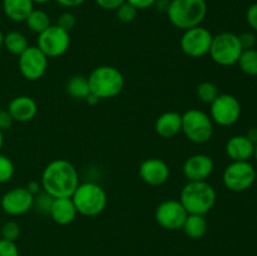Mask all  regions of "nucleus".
I'll use <instances>...</instances> for the list:
<instances>
[{"instance_id": "nucleus-1", "label": "nucleus", "mask_w": 257, "mask_h": 256, "mask_svg": "<svg viewBox=\"0 0 257 256\" xmlns=\"http://www.w3.org/2000/svg\"><path fill=\"white\" fill-rule=\"evenodd\" d=\"M79 186L78 171L69 161H52L42 173V187L53 198L72 197Z\"/></svg>"}, {"instance_id": "nucleus-2", "label": "nucleus", "mask_w": 257, "mask_h": 256, "mask_svg": "<svg viewBox=\"0 0 257 256\" xmlns=\"http://www.w3.org/2000/svg\"><path fill=\"white\" fill-rule=\"evenodd\" d=\"M180 202L191 215L210 212L216 203V191L207 181H188L181 191Z\"/></svg>"}, {"instance_id": "nucleus-3", "label": "nucleus", "mask_w": 257, "mask_h": 256, "mask_svg": "<svg viewBox=\"0 0 257 256\" xmlns=\"http://www.w3.org/2000/svg\"><path fill=\"white\" fill-rule=\"evenodd\" d=\"M167 15L176 28L182 30L201 25L207 15L206 0H171Z\"/></svg>"}, {"instance_id": "nucleus-4", "label": "nucleus", "mask_w": 257, "mask_h": 256, "mask_svg": "<svg viewBox=\"0 0 257 256\" xmlns=\"http://www.w3.org/2000/svg\"><path fill=\"white\" fill-rule=\"evenodd\" d=\"M90 93L99 99H109L119 94L124 87L123 74L112 65H100L88 77Z\"/></svg>"}, {"instance_id": "nucleus-5", "label": "nucleus", "mask_w": 257, "mask_h": 256, "mask_svg": "<svg viewBox=\"0 0 257 256\" xmlns=\"http://www.w3.org/2000/svg\"><path fill=\"white\" fill-rule=\"evenodd\" d=\"M77 212L83 216L93 217L104 211L108 198L104 188L94 182L82 183L72 196Z\"/></svg>"}, {"instance_id": "nucleus-6", "label": "nucleus", "mask_w": 257, "mask_h": 256, "mask_svg": "<svg viewBox=\"0 0 257 256\" xmlns=\"http://www.w3.org/2000/svg\"><path fill=\"white\" fill-rule=\"evenodd\" d=\"M242 50L238 35L225 32L213 37L208 54L217 64L230 67L238 62Z\"/></svg>"}, {"instance_id": "nucleus-7", "label": "nucleus", "mask_w": 257, "mask_h": 256, "mask_svg": "<svg viewBox=\"0 0 257 256\" xmlns=\"http://www.w3.org/2000/svg\"><path fill=\"white\" fill-rule=\"evenodd\" d=\"M182 131L193 143L208 142L213 135V122L207 113L198 109H190L182 114Z\"/></svg>"}, {"instance_id": "nucleus-8", "label": "nucleus", "mask_w": 257, "mask_h": 256, "mask_svg": "<svg viewBox=\"0 0 257 256\" xmlns=\"http://www.w3.org/2000/svg\"><path fill=\"white\" fill-rule=\"evenodd\" d=\"M256 171L248 161H232L223 171L222 181L232 192H242L253 185Z\"/></svg>"}, {"instance_id": "nucleus-9", "label": "nucleus", "mask_w": 257, "mask_h": 256, "mask_svg": "<svg viewBox=\"0 0 257 256\" xmlns=\"http://www.w3.org/2000/svg\"><path fill=\"white\" fill-rule=\"evenodd\" d=\"M213 35L206 28L198 27L185 30L181 38V49L191 58H201L208 54Z\"/></svg>"}, {"instance_id": "nucleus-10", "label": "nucleus", "mask_w": 257, "mask_h": 256, "mask_svg": "<svg viewBox=\"0 0 257 256\" xmlns=\"http://www.w3.org/2000/svg\"><path fill=\"white\" fill-rule=\"evenodd\" d=\"M70 45L69 33L62 28L50 25L49 28L40 33L38 37V48L47 55L48 58H58L64 54Z\"/></svg>"}, {"instance_id": "nucleus-11", "label": "nucleus", "mask_w": 257, "mask_h": 256, "mask_svg": "<svg viewBox=\"0 0 257 256\" xmlns=\"http://www.w3.org/2000/svg\"><path fill=\"white\" fill-rule=\"evenodd\" d=\"M240 115L241 104L232 94H218L211 103V119L222 127L235 124Z\"/></svg>"}, {"instance_id": "nucleus-12", "label": "nucleus", "mask_w": 257, "mask_h": 256, "mask_svg": "<svg viewBox=\"0 0 257 256\" xmlns=\"http://www.w3.org/2000/svg\"><path fill=\"white\" fill-rule=\"evenodd\" d=\"M48 57L38 47H28L19 55V69L28 80H38L45 74Z\"/></svg>"}, {"instance_id": "nucleus-13", "label": "nucleus", "mask_w": 257, "mask_h": 256, "mask_svg": "<svg viewBox=\"0 0 257 256\" xmlns=\"http://www.w3.org/2000/svg\"><path fill=\"white\" fill-rule=\"evenodd\" d=\"M188 213L180 201L166 200L157 206L155 217L162 227L167 230H180L182 228Z\"/></svg>"}, {"instance_id": "nucleus-14", "label": "nucleus", "mask_w": 257, "mask_h": 256, "mask_svg": "<svg viewBox=\"0 0 257 256\" xmlns=\"http://www.w3.org/2000/svg\"><path fill=\"white\" fill-rule=\"evenodd\" d=\"M34 195L27 187H15L3 195L0 205L3 211L10 216H20L32 210L34 206Z\"/></svg>"}, {"instance_id": "nucleus-15", "label": "nucleus", "mask_w": 257, "mask_h": 256, "mask_svg": "<svg viewBox=\"0 0 257 256\" xmlns=\"http://www.w3.org/2000/svg\"><path fill=\"white\" fill-rule=\"evenodd\" d=\"M215 168V162L207 155L191 156L183 163V175L188 181H206Z\"/></svg>"}, {"instance_id": "nucleus-16", "label": "nucleus", "mask_w": 257, "mask_h": 256, "mask_svg": "<svg viewBox=\"0 0 257 256\" xmlns=\"http://www.w3.org/2000/svg\"><path fill=\"white\" fill-rule=\"evenodd\" d=\"M141 178L145 181L147 185L151 186H161L167 182L170 177V167L165 161L160 158H148L143 161L140 166Z\"/></svg>"}, {"instance_id": "nucleus-17", "label": "nucleus", "mask_w": 257, "mask_h": 256, "mask_svg": "<svg viewBox=\"0 0 257 256\" xmlns=\"http://www.w3.org/2000/svg\"><path fill=\"white\" fill-rule=\"evenodd\" d=\"M8 112L12 115L13 120L29 122L37 115L38 104L33 98L28 95H19L10 100L8 105Z\"/></svg>"}, {"instance_id": "nucleus-18", "label": "nucleus", "mask_w": 257, "mask_h": 256, "mask_svg": "<svg viewBox=\"0 0 257 256\" xmlns=\"http://www.w3.org/2000/svg\"><path fill=\"white\" fill-rule=\"evenodd\" d=\"M77 208L72 197L53 198L49 208V215L53 221L59 225H69L77 217Z\"/></svg>"}, {"instance_id": "nucleus-19", "label": "nucleus", "mask_w": 257, "mask_h": 256, "mask_svg": "<svg viewBox=\"0 0 257 256\" xmlns=\"http://www.w3.org/2000/svg\"><path fill=\"white\" fill-rule=\"evenodd\" d=\"M226 153L232 161H248L255 153V145L246 136H233L226 143Z\"/></svg>"}, {"instance_id": "nucleus-20", "label": "nucleus", "mask_w": 257, "mask_h": 256, "mask_svg": "<svg viewBox=\"0 0 257 256\" xmlns=\"http://www.w3.org/2000/svg\"><path fill=\"white\" fill-rule=\"evenodd\" d=\"M155 130L163 138H172L182 130V114L177 112H166L157 118Z\"/></svg>"}, {"instance_id": "nucleus-21", "label": "nucleus", "mask_w": 257, "mask_h": 256, "mask_svg": "<svg viewBox=\"0 0 257 256\" xmlns=\"http://www.w3.org/2000/svg\"><path fill=\"white\" fill-rule=\"evenodd\" d=\"M33 9V0H3V10L13 22H25Z\"/></svg>"}, {"instance_id": "nucleus-22", "label": "nucleus", "mask_w": 257, "mask_h": 256, "mask_svg": "<svg viewBox=\"0 0 257 256\" xmlns=\"http://www.w3.org/2000/svg\"><path fill=\"white\" fill-rule=\"evenodd\" d=\"M182 230L191 238H201L207 232V221L202 215H191L188 213Z\"/></svg>"}, {"instance_id": "nucleus-23", "label": "nucleus", "mask_w": 257, "mask_h": 256, "mask_svg": "<svg viewBox=\"0 0 257 256\" xmlns=\"http://www.w3.org/2000/svg\"><path fill=\"white\" fill-rule=\"evenodd\" d=\"M67 92L74 99H85L90 93L88 78L83 75H74L67 83Z\"/></svg>"}, {"instance_id": "nucleus-24", "label": "nucleus", "mask_w": 257, "mask_h": 256, "mask_svg": "<svg viewBox=\"0 0 257 256\" xmlns=\"http://www.w3.org/2000/svg\"><path fill=\"white\" fill-rule=\"evenodd\" d=\"M3 45L9 53L14 55H20L29 45H28L27 37L20 32H10L4 35Z\"/></svg>"}, {"instance_id": "nucleus-25", "label": "nucleus", "mask_w": 257, "mask_h": 256, "mask_svg": "<svg viewBox=\"0 0 257 256\" xmlns=\"http://www.w3.org/2000/svg\"><path fill=\"white\" fill-rule=\"evenodd\" d=\"M25 23H27L28 28L32 32L38 33V34L43 33L47 28H49L52 25L50 24L49 15L44 10L40 9H33V12L25 19Z\"/></svg>"}, {"instance_id": "nucleus-26", "label": "nucleus", "mask_w": 257, "mask_h": 256, "mask_svg": "<svg viewBox=\"0 0 257 256\" xmlns=\"http://www.w3.org/2000/svg\"><path fill=\"white\" fill-rule=\"evenodd\" d=\"M238 67L248 75H257V50L245 49L238 58Z\"/></svg>"}, {"instance_id": "nucleus-27", "label": "nucleus", "mask_w": 257, "mask_h": 256, "mask_svg": "<svg viewBox=\"0 0 257 256\" xmlns=\"http://www.w3.org/2000/svg\"><path fill=\"white\" fill-rule=\"evenodd\" d=\"M197 97L203 103H212L216 98L218 97V88L215 83L212 82H202L197 87Z\"/></svg>"}, {"instance_id": "nucleus-28", "label": "nucleus", "mask_w": 257, "mask_h": 256, "mask_svg": "<svg viewBox=\"0 0 257 256\" xmlns=\"http://www.w3.org/2000/svg\"><path fill=\"white\" fill-rule=\"evenodd\" d=\"M14 163L9 157L0 155V183H5L14 176Z\"/></svg>"}, {"instance_id": "nucleus-29", "label": "nucleus", "mask_w": 257, "mask_h": 256, "mask_svg": "<svg viewBox=\"0 0 257 256\" xmlns=\"http://www.w3.org/2000/svg\"><path fill=\"white\" fill-rule=\"evenodd\" d=\"M115 13H117V18L119 22L132 23L133 20L137 18L138 10L136 9L133 5H131L130 3L124 2L117 10H115Z\"/></svg>"}, {"instance_id": "nucleus-30", "label": "nucleus", "mask_w": 257, "mask_h": 256, "mask_svg": "<svg viewBox=\"0 0 257 256\" xmlns=\"http://www.w3.org/2000/svg\"><path fill=\"white\" fill-rule=\"evenodd\" d=\"M0 235H2V238H4V240L15 242V240H17L20 235L19 223L15 222V221H8V222H5L4 225L2 226Z\"/></svg>"}, {"instance_id": "nucleus-31", "label": "nucleus", "mask_w": 257, "mask_h": 256, "mask_svg": "<svg viewBox=\"0 0 257 256\" xmlns=\"http://www.w3.org/2000/svg\"><path fill=\"white\" fill-rule=\"evenodd\" d=\"M57 25L63 30L69 33L75 27V17L72 13H63L57 20Z\"/></svg>"}, {"instance_id": "nucleus-32", "label": "nucleus", "mask_w": 257, "mask_h": 256, "mask_svg": "<svg viewBox=\"0 0 257 256\" xmlns=\"http://www.w3.org/2000/svg\"><path fill=\"white\" fill-rule=\"evenodd\" d=\"M0 256H19V250L15 242L0 238Z\"/></svg>"}, {"instance_id": "nucleus-33", "label": "nucleus", "mask_w": 257, "mask_h": 256, "mask_svg": "<svg viewBox=\"0 0 257 256\" xmlns=\"http://www.w3.org/2000/svg\"><path fill=\"white\" fill-rule=\"evenodd\" d=\"M53 202V197H50L49 195L44 193V195H40L39 197H34V203H37L38 208H39L42 212L49 213L50 205Z\"/></svg>"}, {"instance_id": "nucleus-34", "label": "nucleus", "mask_w": 257, "mask_h": 256, "mask_svg": "<svg viewBox=\"0 0 257 256\" xmlns=\"http://www.w3.org/2000/svg\"><path fill=\"white\" fill-rule=\"evenodd\" d=\"M238 40L241 43V47L242 49H253L256 44V37L252 34V33H242L241 35H238Z\"/></svg>"}, {"instance_id": "nucleus-35", "label": "nucleus", "mask_w": 257, "mask_h": 256, "mask_svg": "<svg viewBox=\"0 0 257 256\" xmlns=\"http://www.w3.org/2000/svg\"><path fill=\"white\" fill-rule=\"evenodd\" d=\"M98 7L104 10H117L125 0H94Z\"/></svg>"}, {"instance_id": "nucleus-36", "label": "nucleus", "mask_w": 257, "mask_h": 256, "mask_svg": "<svg viewBox=\"0 0 257 256\" xmlns=\"http://www.w3.org/2000/svg\"><path fill=\"white\" fill-rule=\"evenodd\" d=\"M246 19H247L248 25L257 32V3L251 5L246 13Z\"/></svg>"}, {"instance_id": "nucleus-37", "label": "nucleus", "mask_w": 257, "mask_h": 256, "mask_svg": "<svg viewBox=\"0 0 257 256\" xmlns=\"http://www.w3.org/2000/svg\"><path fill=\"white\" fill-rule=\"evenodd\" d=\"M13 118L12 115L9 114L8 110H0V131H7L12 127L13 124Z\"/></svg>"}, {"instance_id": "nucleus-38", "label": "nucleus", "mask_w": 257, "mask_h": 256, "mask_svg": "<svg viewBox=\"0 0 257 256\" xmlns=\"http://www.w3.org/2000/svg\"><path fill=\"white\" fill-rule=\"evenodd\" d=\"M125 2L130 3L131 5H133L137 10H143L153 7L157 0H125Z\"/></svg>"}, {"instance_id": "nucleus-39", "label": "nucleus", "mask_w": 257, "mask_h": 256, "mask_svg": "<svg viewBox=\"0 0 257 256\" xmlns=\"http://www.w3.org/2000/svg\"><path fill=\"white\" fill-rule=\"evenodd\" d=\"M58 4H60L62 7L65 8H75V7H79L80 4L85 2V0H55Z\"/></svg>"}, {"instance_id": "nucleus-40", "label": "nucleus", "mask_w": 257, "mask_h": 256, "mask_svg": "<svg viewBox=\"0 0 257 256\" xmlns=\"http://www.w3.org/2000/svg\"><path fill=\"white\" fill-rule=\"evenodd\" d=\"M170 3H171V0H157L155 5L157 7V9L160 10V12L167 13L168 7H170Z\"/></svg>"}, {"instance_id": "nucleus-41", "label": "nucleus", "mask_w": 257, "mask_h": 256, "mask_svg": "<svg viewBox=\"0 0 257 256\" xmlns=\"http://www.w3.org/2000/svg\"><path fill=\"white\" fill-rule=\"evenodd\" d=\"M27 188L32 195L35 196L38 192H39V183H38L37 181H30V182L28 183Z\"/></svg>"}, {"instance_id": "nucleus-42", "label": "nucleus", "mask_w": 257, "mask_h": 256, "mask_svg": "<svg viewBox=\"0 0 257 256\" xmlns=\"http://www.w3.org/2000/svg\"><path fill=\"white\" fill-rule=\"evenodd\" d=\"M246 137H247L248 140H250L251 142L256 146L257 145V127L250 128L247 132V135H246Z\"/></svg>"}, {"instance_id": "nucleus-43", "label": "nucleus", "mask_w": 257, "mask_h": 256, "mask_svg": "<svg viewBox=\"0 0 257 256\" xmlns=\"http://www.w3.org/2000/svg\"><path fill=\"white\" fill-rule=\"evenodd\" d=\"M85 102L88 103V104H90V105H94V104H97L98 102H99V98L97 97V95H94L93 94V93H89V94H88V97L85 98Z\"/></svg>"}, {"instance_id": "nucleus-44", "label": "nucleus", "mask_w": 257, "mask_h": 256, "mask_svg": "<svg viewBox=\"0 0 257 256\" xmlns=\"http://www.w3.org/2000/svg\"><path fill=\"white\" fill-rule=\"evenodd\" d=\"M3 143H4V137H3V132L0 131V150H2L3 147Z\"/></svg>"}, {"instance_id": "nucleus-45", "label": "nucleus", "mask_w": 257, "mask_h": 256, "mask_svg": "<svg viewBox=\"0 0 257 256\" xmlns=\"http://www.w3.org/2000/svg\"><path fill=\"white\" fill-rule=\"evenodd\" d=\"M34 3H38V4H45V3L50 2V0H33Z\"/></svg>"}, {"instance_id": "nucleus-46", "label": "nucleus", "mask_w": 257, "mask_h": 256, "mask_svg": "<svg viewBox=\"0 0 257 256\" xmlns=\"http://www.w3.org/2000/svg\"><path fill=\"white\" fill-rule=\"evenodd\" d=\"M3 40H4V35H3L2 30H0V48H2V45H3Z\"/></svg>"}, {"instance_id": "nucleus-47", "label": "nucleus", "mask_w": 257, "mask_h": 256, "mask_svg": "<svg viewBox=\"0 0 257 256\" xmlns=\"http://www.w3.org/2000/svg\"><path fill=\"white\" fill-rule=\"evenodd\" d=\"M253 156H255V158H256V161H257V145L255 146V153H253Z\"/></svg>"}]
</instances>
